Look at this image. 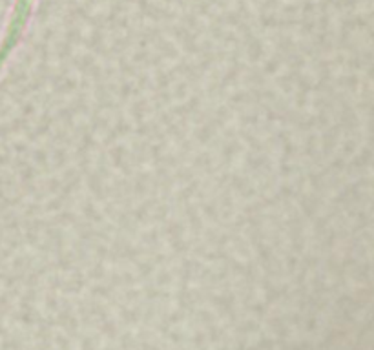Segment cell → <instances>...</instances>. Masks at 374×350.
<instances>
[{
    "instance_id": "obj_1",
    "label": "cell",
    "mask_w": 374,
    "mask_h": 350,
    "mask_svg": "<svg viewBox=\"0 0 374 350\" xmlns=\"http://www.w3.org/2000/svg\"><path fill=\"white\" fill-rule=\"evenodd\" d=\"M35 2L37 0H15L13 2L11 15H9V20L6 24V31H4V37L0 40V73L4 70V66L11 57V53L16 49L18 42L22 40L28 22H30V18L33 15Z\"/></svg>"
}]
</instances>
